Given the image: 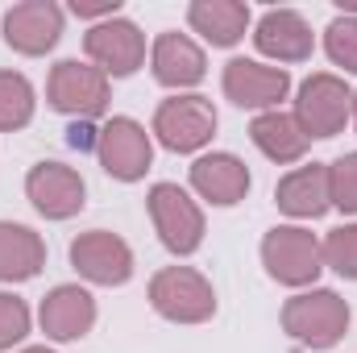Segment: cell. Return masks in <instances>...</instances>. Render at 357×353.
Listing matches in <instances>:
<instances>
[{
  "label": "cell",
  "mask_w": 357,
  "mask_h": 353,
  "mask_svg": "<svg viewBox=\"0 0 357 353\" xmlns=\"http://www.w3.org/2000/svg\"><path fill=\"white\" fill-rule=\"evenodd\" d=\"M250 142L266 154L270 163L287 167V163H299L312 146V137L303 133V125L295 121V112H258L250 121Z\"/></svg>",
  "instance_id": "cell-20"
},
{
  "label": "cell",
  "mask_w": 357,
  "mask_h": 353,
  "mask_svg": "<svg viewBox=\"0 0 357 353\" xmlns=\"http://www.w3.org/2000/svg\"><path fill=\"white\" fill-rule=\"evenodd\" d=\"M187 25L208 42V46H237L250 29V4L241 0H191L187 4Z\"/></svg>",
  "instance_id": "cell-19"
},
{
  "label": "cell",
  "mask_w": 357,
  "mask_h": 353,
  "mask_svg": "<svg viewBox=\"0 0 357 353\" xmlns=\"http://www.w3.org/2000/svg\"><path fill=\"white\" fill-rule=\"evenodd\" d=\"M349 112H354V91H349V84L341 75H333V71L307 75L299 84V91H295V121L303 125L307 137H320V142L324 137H337L345 129Z\"/></svg>",
  "instance_id": "cell-6"
},
{
  "label": "cell",
  "mask_w": 357,
  "mask_h": 353,
  "mask_svg": "<svg viewBox=\"0 0 357 353\" xmlns=\"http://www.w3.org/2000/svg\"><path fill=\"white\" fill-rule=\"evenodd\" d=\"M21 353H54V350H46V345H29V350H21Z\"/></svg>",
  "instance_id": "cell-29"
},
{
  "label": "cell",
  "mask_w": 357,
  "mask_h": 353,
  "mask_svg": "<svg viewBox=\"0 0 357 353\" xmlns=\"http://www.w3.org/2000/svg\"><path fill=\"white\" fill-rule=\"evenodd\" d=\"M274 204H278V212H287L295 220H320L333 208L328 163H307V167L287 171L278 179V187H274Z\"/></svg>",
  "instance_id": "cell-16"
},
{
  "label": "cell",
  "mask_w": 357,
  "mask_h": 353,
  "mask_svg": "<svg viewBox=\"0 0 357 353\" xmlns=\"http://www.w3.org/2000/svg\"><path fill=\"white\" fill-rule=\"evenodd\" d=\"M25 195L46 220H71L88 204V183L67 163H38L25 175Z\"/></svg>",
  "instance_id": "cell-10"
},
{
  "label": "cell",
  "mask_w": 357,
  "mask_h": 353,
  "mask_svg": "<svg viewBox=\"0 0 357 353\" xmlns=\"http://www.w3.org/2000/svg\"><path fill=\"white\" fill-rule=\"evenodd\" d=\"M116 8H121V0H108V4H71V13L75 17H100V21H108V17H116Z\"/></svg>",
  "instance_id": "cell-28"
},
{
  "label": "cell",
  "mask_w": 357,
  "mask_h": 353,
  "mask_svg": "<svg viewBox=\"0 0 357 353\" xmlns=\"http://www.w3.org/2000/svg\"><path fill=\"white\" fill-rule=\"evenodd\" d=\"M71 266L96 287H125L133 278V250L108 229H91L71 241Z\"/></svg>",
  "instance_id": "cell-12"
},
{
  "label": "cell",
  "mask_w": 357,
  "mask_h": 353,
  "mask_svg": "<svg viewBox=\"0 0 357 353\" xmlns=\"http://www.w3.org/2000/svg\"><path fill=\"white\" fill-rule=\"evenodd\" d=\"M216 125H220V117H216L212 100L195 96V91L162 100L158 112H154V137L171 154H195V150H204L216 137Z\"/></svg>",
  "instance_id": "cell-7"
},
{
  "label": "cell",
  "mask_w": 357,
  "mask_h": 353,
  "mask_svg": "<svg viewBox=\"0 0 357 353\" xmlns=\"http://www.w3.org/2000/svg\"><path fill=\"white\" fill-rule=\"evenodd\" d=\"M46 266V241L29 225L0 220V283H25Z\"/></svg>",
  "instance_id": "cell-21"
},
{
  "label": "cell",
  "mask_w": 357,
  "mask_h": 353,
  "mask_svg": "<svg viewBox=\"0 0 357 353\" xmlns=\"http://www.w3.org/2000/svg\"><path fill=\"white\" fill-rule=\"evenodd\" d=\"M320 250H324V266H333L341 278H354L357 283V225L333 229V233L320 241Z\"/></svg>",
  "instance_id": "cell-24"
},
{
  "label": "cell",
  "mask_w": 357,
  "mask_h": 353,
  "mask_svg": "<svg viewBox=\"0 0 357 353\" xmlns=\"http://www.w3.org/2000/svg\"><path fill=\"white\" fill-rule=\"evenodd\" d=\"M225 96L237 108H258V112H274L287 91H291V75L282 67H266L258 59H229L225 75H220Z\"/></svg>",
  "instance_id": "cell-11"
},
{
  "label": "cell",
  "mask_w": 357,
  "mask_h": 353,
  "mask_svg": "<svg viewBox=\"0 0 357 353\" xmlns=\"http://www.w3.org/2000/svg\"><path fill=\"white\" fill-rule=\"evenodd\" d=\"M324 54L333 59V67L357 75V17L354 13L333 17V25L324 29Z\"/></svg>",
  "instance_id": "cell-23"
},
{
  "label": "cell",
  "mask_w": 357,
  "mask_h": 353,
  "mask_svg": "<svg viewBox=\"0 0 357 353\" xmlns=\"http://www.w3.org/2000/svg\"><path fill=\"white\" fill-rule=\"evenodd\" d=\"M150 308L171 324H204L216 316V291L191 266H162L150 278Z\"/></svg>",
  "instance_id": "cell-2"
},
{
  "label": "cell",
  "mask_w": 357,
  "mask_h": 353,
  "mask_svg": "<svg viewBox=\"0 0 357 353\" xmlns=\"http://www.w3.org/2000/svg\"><path fill=\"white\" fill-rule=\"evenodd\" d=\"M282 333L307 350H333L349 333V303L328 287L299 291L282 303Z\"/></svg>",
  "instance_id": "cell-1"
},
{
  "label": "cell",
  "mask_w": 357,
  "mask_h": 353,
  "mask_svg": "<svg viewBox=\"0 0 357 353\" xmlns=\"http://www.w3.org/2000/svg\"><path fill=\"white\" fill-rule=\"evenodd\" d=\"M150 67H154V80L162 88H195L204 75H208V59L204 50L187 38V33H158L154 38V50H150Z\"/></svg>",
  "instance_id": "cell-18"
},
{
  "label": "cell",
  "mask_w": 357,
  "mask_h": 353,
  "mask_svg": "<svg viewBox=\"0 0 357 353\" xmlns=\"http://www.w3.org/2000/svg\"><path fill=\"white\" fill-rule=\"evenodd\" d=\"M29 337V308L21 295L13 291H0V353L21 345Z\"/></svg>",
  "instance_id": "cell-26"
},
{
  "label": "cell",
  "mask_w": 357,
  "mask_h": 353,
  "mask_svg": "<svg viewBox=\"0 0 357 353\" xmlns=\"http://www.w3.org/2000/svg\"><path fill=\"white\" fill-rule=\"evenodd\" d=\"M59 38H63V8L54 0H21L4 13V42L25 59L54 50Z\"/></svg>",
  "instance_id": "cell-13"
},
{
  "label": "cell",
  "mask_w": 357,
  "mask_h": 353,
  "mask_svg": "<svg viewBox=\"0 0 357 353\" xmlns=\"http://www.w3.org/2000/svg\"><path fill=\"white\" fill-rule=\"evenodd\" d=\"M349 117H354V125H357V91H354V112H349Z\"/></svg>",
  "instance_id": "cell-30"
},
{
  "label": "cell",
  "mask_w": 357,
  "mask_h": 353,
  "mask_svg": "<svg viewBox=\"0 0 357 353\" xmlns=\"http://www.w3.org/2000/svg\"><path fill=\"white\" fill-rule=\"evenodd\" d=\"M84 50H88L91 67H100L112 80H125L146 63V33L125 17H108L84 33Z\"/></svg>",
  "instance_id": "cell-9"
},
{
  "label": "cell",
  "mask_w": 357,
  "mask_h": 353,
  "mask_svg": "<svg viewBox=\"0 0 357 353\" xmlns=\"http://www.w3.org/2000/svg\"><path fill=\"white\" fill-rule=\"evenodd\" d=\"M96 142H100V129L91 121H71V129H67V146L71 150L88 154V150H96Z\"/></svg>",
  "instance_id": "cell-27"
},
{
  "label": "cell",
  "mask_w": 357,
  "mask_h": 353,
  "mask_svg": "<svg viewBox=\"0 0 357 353\" xmlns=\"http://www.w3.org/2000/svg\"><path fill=\"white\" fill-rule=\"evenodd\" d=\"M254 46L274 63H307L316 50V33L303 13L295 8H266L254 25Z\"/></svg>",
  "instance_id": "cell-14"
},
{
  "label": "cell",
  "mask_w": 357,
  "mask_h": 353,
  "mask_svg": "<svg viewBox=\"0 0 357 353\" xmlns=\"http://www.w3.org/2000/svg\"><path fill=\"white\" fill-rule=\"evenodd\" d=\"M33 84L21 71H0V133H17L33 121Z\"/></svg>",
  "instance_id": "cell-22"
},
{
  "label": "cell",
  "mask_w": 357,
  "mask_h": 353,
  "mask_svg": "<svg viewBox=\"0 0 357 353\" xmlns=\"http://www.w3.org/2000/svg\"><path fill=\"white\" fill-rule=\"evenodd\" d=\"M328 195H333V208L357 216V150L328 163Z\"/></svg>",
  "instance_id": "cell-25"
},
{
  "label": "cell",
  "mask_w": 357,
  "mask_h": 353,
  "mask_svg": "<svg viewBox=\"0 0 357 353\" xmlns=\"http://www.w3.org/2000/svg\"><path fill=\"white\" fill-rule=\"evenodd\" d=\"M46 100L54 112H67L75 121H96L108 112V100H112V88H108V75L91 63H79V59H63L50 67V80H46Z\"/></svg>",
  "instance_id": "cell-4"
},
{
  "label": "cell",
  "mask_w": 357,
  "mask_h": 353,
  "mask_svg": "<svg viewBox=\"0 0 357 353\" xmlns=\"http://www.w3.org/2000/svg\"><path fill=\"white\" fill-rule=\"evenodd\" d=\"M191 187L199 200L216 204V208H233L250 195V167L237 154H204L191 163Z\"/></svg>",
  "instance_id": "cell-17"
},
{
  "label": "cell",
  "mask_w": 357,
  "mask_h": 353,
  "mask_svg": "<svg viewBox=\"0 0 357 353\" xmlns=\"http://www.w3.org/2000/svg\"><path fill=\"white\" fill-rule=\"evenodd\" d=\"M146 208H150L158 241L171 254L187 258V254H195L204 246V233H208L204 229V212L178 183H154L150 195H146Z\"/></svg>",
  "instance_id": "cell-5"
},
{
  "label": "cell",
  "mask_w": 357,
  "mask_h": 353,
  "mask_svg": "<svg viewBox=\"0 0 357 353\" xmlns=\"http://www.w3.org/2000/svg\"><path fill=\"white\" fill-rule=\"evenodd\" d=\"M38 320H42V333L50 341H79V337H88L91 324H96V299H91L88 287L63 283V287H54L42 299Z\"/></svg>",
  "instance_id": "cell-15"
},
{
  "label": "cell",
  "mask_w": 357,
  "mask_h": 353,
  "mask_svg": "<svg viewBox=\"0 0 357 353\" xmlns=\"http://www.w3.org/2000/svg\"><path fill=\"white\" fill-rule=\"evenodd\" d=\"M96 158L100 167L121 183H137L154 167V142L146 133L142 121L133 117H112L100 125V142H96Z\"/></svg>",
  "instance_id": "cell-8"
},
{
  "label": "cell",
  "mask_w": 357,
  "mask_h": 353,
  "mask_svg": "<svg viewBox=\"0 0 357 353\" xmlns=\"http://www.w3.org/2000/svg\"><path fill=\"white\" fill-rule=\"evenodd\" d=\"M262 266L282 287H312L324 270V250L303 225H274L262 237Z\"/></svg>",
  "instance_id": "cell-3"
}]
</instances>
